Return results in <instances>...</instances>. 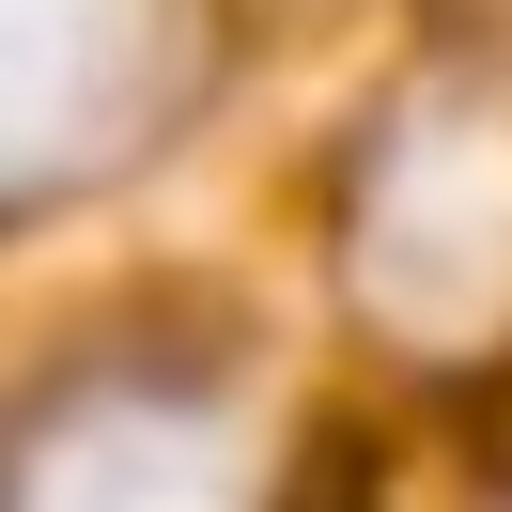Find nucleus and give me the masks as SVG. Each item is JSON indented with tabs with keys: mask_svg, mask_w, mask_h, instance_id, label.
<instances>
[{
	"mask_svg": "<svg viewBox=\"0 0 512 512\" xmlns=\"http://www.w3.org/2000/svg\"><path fill=\"white\" fill-rule=\"evenodd\" d=\"M0 512H264V435L187 357H94L16 419Z\"/></svg>",
	"mask_w": 512,
	"mask_h": 512,
	"instance_id": "obj_2",
	"label": "nucleus"
},
{
	"mask_svg": "<svg viewBox=\"0 0 512 512\" xmlns=\"http://www.w3.org/2000/svg\"><path fill=\"white\" fill-rule=\"evenodd\" d=\"M202 0H0V218H63L171 140Z\"/></svg>",
	"mask_w": 512,
	"mask_h": 512,
	"instance_id": "obj_1",
	"label": "nucleus"
},
{
	"mask_svg": "<svg viewBox=\"0 0 512 512\" xmlns=\"http://www.w3.org/2000/svg\"><path fill=\"white\" fill-rule=\"evenodd\" d=\"M357 295L419 342H481L512 311V125L497 109L388 125L373 202H357Z\"/></svg>",
	"mask_w": 512,
	"mask_h": 512,
	"instance_id": "obj_3",
	"label": "nucleus"
}]
</instances>
